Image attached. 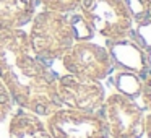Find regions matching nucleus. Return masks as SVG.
<instances>
[{
	"label": "nucleus",
	"mask_w": 151,
	"mask_h": 138,
	"mask_svg": "<svg viewBox=\"0 0 151 138\" xmlns=\"http://www.w3.org/2000/svg\"><path fill=\"white\" fill-rule=\"evenodd\" d=\"M57 76L33 54L26 31H0V80L21 109L47 117L62 107L55 91Z\"/></svg>",
	"instance_id": "nucleus-1"
},
{
	"label": "nucleus",
	"mask_w": 151,
	"mask_h": 138,
	"mask_svg": "<svg viewBox=\"0 0 151 138\" xmlns=\"http://www.w3.org/2000/svg\"><path fill=\"white\" fill-rule=\"evenodd\" d=\"M28 37L33 54L47 65L62 59L75 42L68 15L50 10L34 13Z\"/></svg>",
	"instance_id": "nucleus-2"
},
{
	"label": "nucleus",
	"mask_w": 151,
	"mask_h": 138,
	"mask_svg": "<svg viewBox=\"0 0 151 138\" xmlns=\"http://www.w3.org/2000/svg\"><path fill=\"white\" fill-rule=\"evenodd\" d=\"M80 10L91 29L106 41L125 39L133 29V18L124 0H81Z\"/></svg>",
	"instance_id": "nucleus-3"
},
{
	"label": "nucleus",
	"mask_w": 151,
	"mask_h": 138,
	"mask_svg": "<svg viewBox=\"0 0 151 138\" xmlns=\"http://www.w3.org/2000/svg\"><path fill=\"white\" fill-rule=\"evenodd\" d=\"M96 114L101 117L109 138H141L143 137L145 111L120 93L106 96Z\"/></svg>",
	"instance_id": "nucleus-4"
},
{
	"label": "nucleus",
	"mask_w": 151,
	"mask_h": 138,
	"mask_svg": "<svg viewBox=\"0 0 151 138\" xmlns=\"http://www.w3.org/2000/svg\"><path fill=\"white\" fill-rule=\"evenodd\" d=\"M60 60L67 73L89 80L102 81L114 72L109 50L91 41H75Z\"/></svg>",
	"instance_id": "nucleus-5"
},
{
	"label": "nucleus",
	"mask_w": 151,
	"mask_h": 138,
	"mask_svg": "<svg viewBox=\"0 0 151 138\" xmlns=\"http://www.w3.org/2000/svg\"><path fill=\"white\" fill-rule=\"evenodd\" d=\"M46 119V127L52 138H109L96 112L60 107Z\"/></svg>",
	"instance_id": "nucleus-6"
},
{
	"label": "nucleus",
	"mask_w": 151,
	"mask_h": 138,
	"mask_svg": "<svg viewBox=\"0 0 151 138\" xmlns=\"http://www.w3.org/2000/svg\"><path fill=\"white\" fill-rule=\"evenodd\" d=\"M55 91L62 107L83 112H98L106 99V89L101 81L72 73L57 76Z\"/></svg>",
	"instance_id": "nucleus-7"
},
{
	"label": "nucleus",
	"mask_w": 151,
	"mask_h": 138,
	"mask_svg": "<svg viewBox=\"0 0 151 138\" xmlns=\"http://www.w3.org/2000/svg\"><path fill=\"white\" fill-rule=\"evenodd\" d=\"M114 68L125 70L138 75L141 80L148 75V63H146V52L138 46L130 37L120 41H107V47Z\"/></svg>",
	"instance_id": "nucleus-8"
},
{
	"label": "nucleus",
	"mask_w": 151,
	"mask_h": 138,
	"mask_svg": "<svg viewBox=\"0 0 151 138\" xmlns=\"http://www.w3.org/2000/svg\"><path fill=\"white\" fill-rule=\"evenodd\" d=\"M36 0H0V31L20 29L33 20Z\"/></svg>",
	"instance_id": "nucleus-9"
},
{
	"label": "nucleus",
	"mask_w": 151,
	"mask_h": 138,
	"mask_svg": "<svg viewBox=\"0 0 151 138\" xmlns=\"http://www.w3.org/2000/svg\"><path fill=\"white\" fill-rule=\"evenodd\" d=\"M8 138H52L46 127V122L39 115L18 109L10 119Z\"/></svg>",
	"instance_id": "nucleus-10"
},
{
	"label": "nucleus",
	"mask_w": 151,
	"mask_h": 138,
	"mask_svg": "<svg viewBox=\"0 0 151 138\" xmlns=\"http://www.w3.org/2000/svg\"><path fill=\"white\" fill-rule=\"evenodd\" d=\"M114 86L117 93L127 96L130 99H137L141 94V88H143V80L138 75L132 72H125V70H117L114 75Z\"/></svg>",
	"instance_id": "nucleus-11"
},
{
	"label": "nucleus",
	"mask_w": 151,
	"mask_h": 138,
	"mask_svg": "<svg viewBox=\"0 0 151 138\" xmlns=\"http://www.w3.org/2000/svg\"><path fill=\"white\" fill-rule=\"evenodd\" d=\"M135 23H137V26H135V29H132L128 37L135 41L145 52H148V50H151V18L146 17Z\"/></svg>",
	"instance_id": "nucleus-12"
},
{
	"label": "nucleus",
	"mask_w": 151,
	"mask_h": 138,
	"mask_svg": "<svg viewBox=\"0 0 151 138\" xmlns=\"http://www.w3.org/2000/svg\"><path fill=\"white\" fill-rule=\"evenodd\" d=\"M68 20L72 24L75 41H91V37L94 36V31L91 29L88 21L81 17V13H73L72 17H68Z\"/></svg>",
	"instance_id": "nucleus-13"
},
{
	"label": "nucleus",
	"mask_w": 151,
	"mask_h": 138,
	"mask_svg": "<svg viewBox=\"0 0 151 138\" xmlns=\"http://www.w3.org/2000/svg\"><path fill=\"white\" fill-rule=\"evenodd\" d=\"M42 5V10L59 12V13H72L80 8L81 0H37Z\"/></svg>",
	"instance_id": "nucleus-14"
},
{
	"label": "nucleus",
	"mask_w": 151,
	"mask_h": 138,
	"mask_svg": "<svg viewBox=\"0 0 151 138\" xmlns=\"http://www.w3.org/2000/svg\"><path fill=\"white\" fill-rule=\"evenodd\" d=\"M13 99H12L10 93H8L7 86L4 85V81L0 80V122L7 120V117L13 111Z\"/></svg>",
	"instance_id": "nucleus-15"
},
{
	"label": "nucleus",
	"mask_w": 151,
	"mask_h": 138,
	"mask_svg": "<svg viewBox=\"0 0 151 138\" xmlns=\"http://www.w3.org/2000/svg\"><path fill=\"white\" fill-rule=\"evenodd\" d=\"M124 2L127 5L128 12H130L132 18H133V23L148 17V8H146L145 0H124Z\"/></svg>",
	"instance_id": "nucleus-16"
},
{
	"label": "nucleus",
	"mask_w": 151,
	"mask_h": 138,
	"mask_svg": "<svg viewBox=\"0 0 151 138\" xmlns=\"http://www.w3.org/2000/svg\"><path fill=\"white\" fill-rule=\"evenodd\" d=\"M141 106H143V111L151 112V70H148V75L143 80V88H141Z\"/></svg>",
	"instance_id": "nucleus-17"
},
{
	"label": "nucleus",
	"mask_w": 151,
	"mask_h": 138,
	"mask_svg": "<svg viewBox=\"0 0 151 138\" xmlns=\"http://www.w3.org/2000/svg\"><path fill=\"white\" fill-rule=\"evenodd\" d=\"M143 135H146L148 138H151V112H146L143 122Z\"/></svg>",
	"instance_id": "nucleus-18"
},
{
	"label": "nucleus",
	"mask_w": 151,
	"mask_h": 138,
	"mask_svg": "<svg viewBox=\"0 0 151 138\" xmlns=\"http://www.w3.org/2000/svg\"><path fill=\"white\" fill-rule=\"evenodd\" d=\"M146 4V8H148V17H151V0H145Z\"/></svg>",
	"instance_id": "nucleus-19"
}]
</instances>
